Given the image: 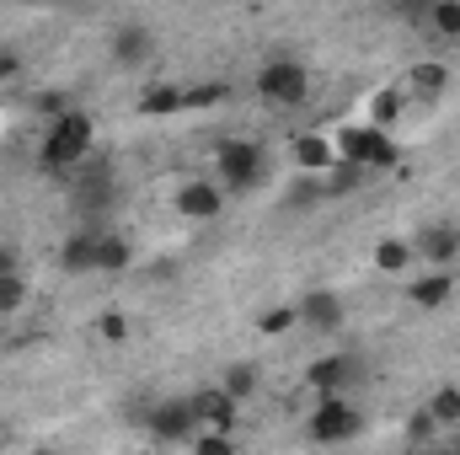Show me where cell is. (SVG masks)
I'll return each instance as SVG.
<instances>
[{"mask_svg":"<svg viewBox=\"0 0 460 455\" xmlns=\"http://www.w3.org/2000/svg\"><path fill=\"white\" fill-rule=\"evenodd\" d=\"M358 429H364V413L348 402V391H322L316 413L305 418L311 445H348V440H358Z\"/></svg>","mask_w":460,"mask_h":455,"instance_id":"277c9868","label":"cell"},{"mask_svg":"<svg viewBox=\"0 0 460 455\" xmlns=\"http://www.w3.org/2000/svg\"><path fill=\"white\" fill-rule=\"evenodd\" d=\"M402 113H407V92H402V86H385V92H375V97H369V123L396 129Z\"/></svg>","mask_w":460,"mask_h":455,"instance_id":"44dd1931","label":"cell"},{"mask_svg":"<svg viewBox=\"0 0 460 455\" xmlns=\"http://www.w3.org/2000/svg\"><path fill=\"white\" fill-rule=\"evenodd\" d=\"M220 103H230V86H182V113L220 108Z\"/></svg>","mask_w":460,"mask_h":455,"instance_id":"484cf974","label":"cell"},{"mask_svg":"<svg viewBox=\"0 0 460 455\" xmlns=\"http://www.w3.org/2000/svg\"><path fill=\"white\" fill-rule=\"evenodd\" d=\"M445 440H450V445H456V451H460V424H456V429H450V434H445Z\"/></svg>","mask_w":460,"mask_h":455,"instance_id":"4dcf8cb0","label":"cell"},{"mask_svg":"<svg viewBox=\"0 0 460 455\" xmlns=\"http://www.w3.org/2000/svg\"><path fill=\"white\" fill-rule=\"evenodd\" d=\"M407 92L412 97H445L450 92V65L445 59H418L407 70Z\"/></svg>","mask_w":460,"mask_h":455,"instance_id":"ac0fdd59","label":"cell"},{"mask_svg":"<svg viewBox=\"0 0 460 455\" xmlns=\"http://www.w3.org/2000/svg\"><path fill=\"white\" fill-rule=\"evenodd\" d=\"M139 113H145V118H172V113H182V86H172V81H155V86H145V92H139Z\"/></svg>","mask_w":460,"mask_h":455,"instance_id":"d6986e66","label":"cell"},{"mask_svg":"<svg viewBox=\"0 0 460 455\" xmlns=\"http://www.w3.org/2000/svg\"><path fill=\"white\" fill-rule=\"evenodd\" d=\"M108 54H113L118 70H145V65H150V54H155V32H150L145 22H118Z\"/></svg>","mask_w":460,"mask_h":455,"instance_id":"9c48e42d","label":"cell"},{"mask_svg":"<svg viewBox=\"0 0 460 455\" xmlns=\"http://www.w3.org/2000/svg\"><path fill=\"white\" fill-rule=\"evenodd\" d=\"M418 32H429L439 43H460V0H429L418 16Z\"/></svg>","mask_w":460,"mask_h":455,"instance_id":"e0dca14e","label":"cell"},{"mask_svg":"<svg viewBox=\"0 0 460 455\" xmlns=\"http://www.w3.org/2000/svg\"><path fill=\"white\" fill-rule=\"evenodd\" d=\"M450 295H456V279H450V268H439V263L407 284V300H412L418 311H445V306H450Z\"/></svg>","mask_w":460,"mask_h":455,"instance_id":"4fadbf2b","label":"cell"},{"mask_svg":"<svg viewBox=\"0 0 460 455\" xmlns=\"http://www.w3.org/2000/svg\"><path fill=\"white\" fill-rule=\"evenodd\" d=\"M220 386H226L235 402H246V397L257 391V364H246V359H241V364H230L226 375H220Z\"/></svg>","mask_w":460,"mask_h":455,"instance_id":"cb8c5ba5","label":"cell"},{"mask_svg":"<svg viewBox=\"0 0 460 455\" xmlns=\"http://www.w3.org/2000/svg\"><path fill=\"white\" fill-rule=\"evenodd\" d=\"M268 338H284V333H295L300 327V306H273V311H262V322H257Z\"/></svg>","mask_w":460,"mask_h":455,"instance_id":"4316f807","label":"cell"},{"mask_svg":"<svg viewBox=\"0 0 460 455\" xmlns=\"http://www.w3.org/2000/svg\"><path fill=\"white\" fill-rule=\"evenodd\" d=\"M97 333H102L108 343H123L128 338V322H123L118 311H102V317H97Z\"/></svg>","mask_w":460,"mask_h":455,"instance_id":"83f0119b","label":"cell"},{"mask_svg":"<svg viewBox=\"0 0 460 455\" xmlns=\"http://www.w3.org/2000/svg\"><path fill=\"white\" fill-rule=\"evenodd\" d=\"M97 156V118L86 108H65L43 123V139H38V166L43 172H75L81 161Z\"/></svg>","mask_w":460,"mask_h":455,"instance_id":"6da1fadb","label":"cell"},{"mask_svg":"<svg viewBox=\"0 0 460 455\" xmlns=\"http://www.w3.org/2000/svg\"><path fill=\"white\" fill-rule=\"evenodd\" d=\"M338 156L353 161V166H364V172H385V166H396V139H391V129H380V123H353L343 129V139H338Z\"/></svg>","mask_w":460,"mask_h":455,"instance_id":"5b68a950","label":"cell"},{"mask_svg":"<svg viewBox=\"0 0 460 455\" xmlns=\"http://www.w3.org/2000/svg\"><path fill=\"white\" fill-rule=\"evenodd\" d=\"M226 199L230 193L215 183V177H188V183H177V215L193 220V226L220 220V215H226Z\"/></svg>","mask_w":460,"mask_h":455,"instance_id":"ba28073f","label":"cell"},{"mask_svg":"<svg viewBox=\"0 0 460 455\" xmlns=\"http://www.w3.org/2000/svg\"><path fill=\"white\" fill-rule=\"evenodd\" d=\"M16 76H22V59H11V54H0V92H5V86H11Z\"/></svg>","mask_w":460,"mask_h":455,"instance_id":"f546056e","label":"cell"},{"mask_svg":"<svg viewBox=\"0 0 460 455\" xmlns=\"http://www.w3.org/2000/svg\"><path fill=\"white\" fill-rule=\"evenodd\" d=\"M188 402H193L199 424H215V429H235V418H241V402L230 397L220 380H215V386H199V391H193Z\"/></svg>","mask_w":460,"mask_h":455,"instance_id":"7c38bea8","label":"cell"},{"mask_svg":"<svg viewBox=\"0 0 460 455\" xmlns=\"http://www.w3.org/2000/svg\"><path fill=\"white\" fill-rule=\"evenodd\" d=\"M22 268V246L16 241H0V273H16Z\"/></svg>","mask_w":460,"mask_h":455,"instance_id":"f1b7e54d","label":"cell"},{"mask_svg":"<svg viewBox=\"0 0 460 455\" xmlns=\"http://www.w3.org/2000/svg\"><path fill=\"white\" fill-rule=\"evenodd\" d=\"M59 268H65L70 279L97 273V230H75V236H65V241H59Z\"/></svg>","mask_w":460,"mask_h":455,"instance_id":"9a60e30c","label":"cell"},{"mask_svg":"<svg viewBox=\"0 0 460 455\" xmlns=\"http://www.w3.org/2000/svg\"><path fill=\"white\" fill-rule=\"evenodd\" d=\"M188 451H204V455H230L235 451V429H215V424H199L188 434Z\"/></svg>","mask_w":460,"mask_h":455,"instance_id":"603a6c76","label":"cell"},{"mask_svg":"<svg viewBox=\"0 0 460 455\" xmlns=\"http://www.w3.org/2000/svg\"><path fill=\"white\" fill-rule=\"evenodd\" d=\"M412 241H418V257H429L439 268H450L460 257V226H423Z\"/></svg>","mask_w":460,"mask_h":455,"instance_id":"2e32d148","label":"cell"},{"mask_svg":"<svg viewBox=\"0 0 460 455\" xmlns=\"http://www.w3.org/2000/svg\"><path fill=\"white\" fill-rule=\"evenodd\" d=\"M300 327H311L316 338H338L348 327V306L338 290H327V284H311L305 290V300H300Z\"/></svg>","mask_w":460,"mask_h":455,"instance_id":"8992f818","label":"cell"},{"mask_svg":"<svg viewBox=\"0 0 460 455\" xmlns=\"http://www.w3.org/2000/svg\"><path fill=\"white\" fill-rule=\"evenodd\" d=\"M145 429H150L155 445H188V434L199 429V413H193L188 397H172V402H155L145 413Z\"/></svg>","mask_w":460,"mask_h":455,"instance_id":"52a82bcc","label":"cell"},{"mask_svg":"<svg viewBox=\"0 0 460 455\" xmlns=\"http://www.w3.org/2000/svg\"><path fill=\"white\" fill-rule=\"evenodd\" d=\"M358 353H322V359H311V370H305V386L322 397V391H348L353 380H358Z\"/></svg>","mask_w":460,"mask_h":455,"instance_id":"30bf717a","label":"cell"},{"mask_svg":"<svg viewBox=\"0 0 460 455\" xmlns=\"http://www.w3.org/2000/svg\"><path fill=\"white\" fill-rule=\"evenodd\" d=\"M27 306V279H22V268L16 273H0V317H16Z\"/></svg>","mask_w":460,"mask_h":455,"instance_id":"d4e9b609","label":"cell"},{"mask_svg":"<svg viewBox=\"0 0 460 455\" xmlns=\"http://www.w3.org/2000/svg\"><path fill=\"white\" fill-rule=\"evenodd\" d=\"M423 413H429V418L450 434V429L460 424V386H439V391L429 397V407H423Z\"/></svg>","mask_w":460,"mask_h":455,"instance_id":"7402d4cb","label":"cell"},{"mask_svg":"<svg viewBox=\"0 0 460 455\" xmlns=\"http://www.w3.org/2000/svg\"><path fill=\"white\" fill-rule=\"evenodd\" d=\"M128 263H134V246L113 230H97V273H123Z\"/></svg>","mask_w":460,"mask_h":455,"instance_id":"ffe728a7","label":"cell"},{"mask_svg":"<svg viewBox=\"0 0 460 455\" xmlns=\"http://www.w3.org/2000/svg\"><path fill=\"white\" fill-rule=\"evenodd\" d=\"M412 263H418V241H412V236H380V241L369 246V268L385 273V279H402Z\"/></svg>","mask_w":460,"mask_h":455,"instance_id":"8fae6325","label":"cell"},{"mask_svg":"<svg viewBox=\"0 0 460 455\" xmlns=\"http://www.w3.org/2000/svg\"><path fill=\"white\" fill-rule=\"evenodd\" d=\"M262 177H268V150H262L257 139L230 134V139H220V145H215V183L226 188L230 199L252 193Z\"/></svg>","mask_w":460,"mask_h":455,"instance_id":"7a4b0ae2","label":"cell"},{"mask_svg":"<svg viewBox=\"0 0 460 455\" xmlns=\"http://www.w3.org/2000/svg\"><path fill=\"white\" fill-rule=\"evenodd\" d=\"M289 156H295V166H300V172L327 177V172L338 166V139H327V134H300V139L289 145Z\"/></svg>","mask_w":460,"mask_h":455,"instance_id":"5bb4252c","label":"cell"},{"mask_svg":"<svg viewBox=\"0 0 460 455\" xmlns=\"http://www.w3.org/2000/svg\"><path fill=\"white\" fill-rule=\"evenodd\" d=\"M380 5H402V0H380Z\"/></svg>","mask_w":460,"mask_h":455,"instance_id":"1f68e13d","label":"cell"},{"mask_svg":"<svg viewBox=\"0 0 460 455\" xmlns=\"http://www.w3.org/2000/svg\"><path fill=\"white\" fill-rule=\"evenodd\" d=\"M252 92H257V103H268V108H300V103L311 97V70H305V59H295V54H268V59L257 65V76H252Z\"/></svg>","mask_w":460,"mask_h":455,"instance_id":"3957f363","label":"cell"}]
</instances>
